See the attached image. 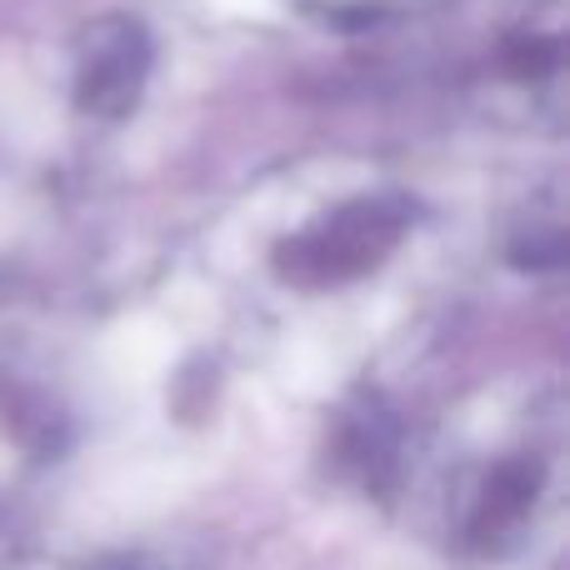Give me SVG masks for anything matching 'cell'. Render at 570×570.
I'll return each instance as SVG.
<instances>
[{
    "label": "cell",
    "instance_id": "1",
    "mask_svg": "<svg viewBox=\"0 0 570 570\" xmlns=\"http://www.w3.org/2000/svg\"><path fill=\"white\" fill-rule=\"evenodd\" d=\"M411 531L461 566H505L546 535L561 505V441L531 421L435 451L411 475Z\"/></svg>",
    "mask_w": 570,
    "mask_h": 570
},
{
    "label": "cell",
    "instance_id": "2",
    "mask_svg": "<svg viewBox=\"0 0 570 570\" xmlns=\"http://www.w3.org/2000/svg\"><path fill=\"white\" fill-rule=\"evenodd\" d=\"M16 570H150V566L126 561V556H40V561H26Z\"/></svg>",
    "mask_w": 570,
    "mask_h": 570
}]
</instances>
